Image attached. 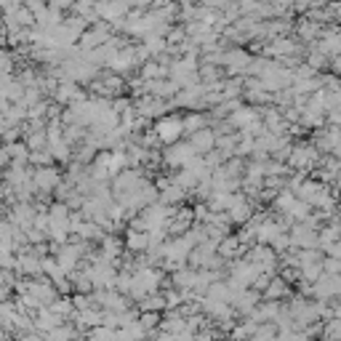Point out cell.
Segmentation results:
<instances>
[{
  "instance_id": "obj_1",
  "label": "cell",
  "mask_w": 341,
  "mask_h": 341,
  "mask_svg": "<svg viewBox=\"0 0 341 341\" xmlns=\"http://www.w3.org/2000/svg\"><path fill=\"white\" fill-rule=\"evenodd\" d=\"M158 134H160L163 142H173V139L181 134V123H179V120H160Z\"/></svg>"
},
{
  "instance_id": "obj_2",
  "label": "cell",
  "mask_w": 341,
  "mask_h": 341,
  "mask_svg": "<svg viewBox=\"0 0 341 341\" xmlns=\"http://www.w3.org/2000/svg\"><path fill=\"white\" fill-rule=\"evenodd\" d=\"M184 3H192V0H184Z\"/></svg>"
}]
</instances>
